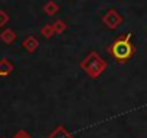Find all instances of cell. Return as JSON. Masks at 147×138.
<instances>
[{"mask_svg":"<svg viewBox=\"0 0 147 138\" xmlns=\"http://www.w3.org/2000/svg\"><path fill=\"white\" fill-rule=\"evenodd\" d=\"M137 49L131 43V33H123L114 39V42L108 48L110 56L117 63H127L134 55Z\"/></svg>","mask_w":147,"mask_h":138,"instance_id":"6da1fadb","label":"cell"},{"mask_svg":"<svg viewBox=\"0 0 147 138\" xmlns=\"http://www.w3.org/2000/svg\"><path fill=\"white\" fill-rule=\"evenodd\" d=\"M108 63L98 55V52L92 50L90 52L81 62H80V68L82 69V71L92 79H97L101 74L105 72Z\"/></svg>","mask_w":147,"mask_h":138,"instance_id":"7a4b0ae2","label":"cell"},{"mask_svg":"<svg viewBox=\"0 0 147 138\" xmlns=\"http://www.w3.org/2000/svg\"><path fill=\"white\" fill-rule=\"evenodd\" d=\"M102 22L105 23V26H107L108 29L114 30V29H117V27L123 23V17L118 15V12H117V10L111 9V10H108V12H107V15L102 17Z\"/></svg>","mask_w":147,"mask_h":138,"instance_id":"3957f363","label":"cell"},{"mask_svg":"<svg viewBox=\"0 0 147 138\" xmlns=\"http://www.w3.org/2000/svg\"><path fill=\"white\" fill-rule=\"evenodd\" d=\"M48 138H74V137L71 135V132H69L63 125H58V127L49 134Z\"/></svg>","mask_w":147,"mask_h":138,"instance_id":"277c9868","label":"cell"},{"mask_svg":"<svg viewBox=\"0 0 147 138\" xmlns=\"http://www.w3.org/2000/svg\"><path fill=\"white\" fill-rule=\"evenodd\" d=\"M56 26H55V30L58 32V33H61V32H63L65 29H66V25L63 23V22H58V23H55Z\"/></svg>","mask_w":147,"mask_h":138,"instance_id":"5b68a950","label":"cell"}]
</instances>
